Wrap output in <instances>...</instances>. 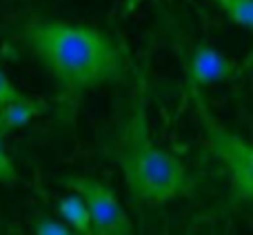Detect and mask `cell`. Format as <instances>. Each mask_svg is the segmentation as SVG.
I'll return each mask as SVG.
<instances>
[{"mask_svg":"<svg viewBox=\"0 0 253 235\" xmlns=\"http://www.w3.org/2000/svg\"><path fill=\"white\" fill-rule=\"evenodd\" d=\"M20 38L56 84V107L62 122L78 116L87 93L123 82L126 76L123 49L96 27L67 20H29Z\"/></svg>","mask_w":253,"mask_h":235,"instance_id":"6da1fadb","label":"cell"},{"mask_svg":"<svg viewBox=\"0 0 253 235\" xmlns=\"http://www.w3.org/2000/svg\"><path fill=\"white\" fill-rule=\"evenodd\" d=\"M105 151L107 157L118 164L126 189L135 200L165 204L191 193L193 178L189 169L151 135L142 80H138L126 107L116 118Z\"/></svg>","mask_w":253,"mask_h":235,"instance_id":"7a4b0ae2","label":"cell"},{"mask_svg":"<svg viewBox=\"0 0 253 235\" xmlns=\"http://www.w3.org/2000/svg\"><path fill=\"white\" fill-rule=\"evenodd\" d=\"M193 107H196V116L200 120L202 133H205V142L209 153L213 156L215 162H220L224 175L229 180V189H231L233 200L249 204L253 200V147L247 138L229 129L218 116L211 111L207 98L202 91L189 93Z\"/></svg>","mask_w":253,"mask_h":235,"instance_id":"3957f363","label":"cell"},{"mask_svg":"<svg viewBox=\"0 0 253 235\" xmlns=\"http://www.w3.org/2000/svg\"><path fill=\"white\" fill-rule=\"evenodd\" d=\"M58 182L67 191L83 197L89 213L91 235H133V224L118 193L107 182L89 175H62Z\"/></svg>","mask_w":253,"mask_h":235,"instance_id":"277c9868","label":"cell"},{"mask_svg":"<svg viewBox=\"0 0 253 235\" xmlns=\"http://www.w3.org/2000/svg\"><path fill=\"white\" fill-rule=\"evenodd\" d=\"M247 71V62L222 53L213 44L200 42L193 47L191 56L184 67V84L187 96L193 91H202V87L213 82H227V80L240 78Z\"/></svg>","mask_w":253,"mask_h":235,"instance_id":"5b68a950","label":"cell"},{"mask_svg":"<svg viewBox=\"0 0 253 235\" xmlns=\"http://www.w3.org/2000/svg\"><path fill=\"white\" fill-rule=\"evenodd\" d=\"M49 102L44 98L27 96L20 93L13 100L0 105V138L13 133L18 129H25L29 122H34L38 116L47 114Z\"/></svg>","mask_w":253,"mask_h":235,"instance_id":"8992f818","label":"cell"},{"mask_svg":"<svg viewBox=\"0 0 253 235\" xmlns=\"http://www.w3.org/2000/svg\"><path fill=\"white\" fill-rule=\"evenodd\" d=\"M58 215L62 218V224L71 229L74 233L78 235H91V224H89V213H87V206H84L83 197L76 196V193H67L58 200L56 204Z\"/></svg>","mask_w":253,"mask_h":235,"instance_id":"52a82bcc","label":"cell"},{"mask_svg":"<svg viewBox=\"0 0 253 235\" xmlns=\"http://www.w3.org/2000/svg\"><path fill=\"white\" fill-rule=\"evenodd\" d=\"M209 2L215 4L231 25L245 31L253 29V0H209Z\"/></svg>","mask_w":253,"mask_h":235,"instance_id":"ba28073f","label":"cell"},{"mask_svg":"<svg viewBox=\"0 0 253 235\" xmlns=\"http://www.w3.org/2000/svg\"><path fill=\"white\" fill-rule=\"evenodd\" d=\"M31 231L34 235H78L74 233L67 224L58 222L56 218H51V215H36L34 220H31Z\"/></svg>","mask_w":253,"mask_h":235,"instance_id":"9c48e42d","label":"cell"},{"mask_svg":"<svg viewBox=\"0 0 253 235\" xmlns=\"http://www.w3.org/2000/svg\"><path fill=\"white\" fill-rule=\"evenodd\" d=\"M18 180V171L13 160L9 157V153L2 147V138H0V182H13Z\"/></svg>","mask_w":253,"mask_h":235,"instance_id":"30bf717a","label":"cell"},{"mask_svg":"<svg viewBox=\"0 0 253 235\" xmlns=\"http://www.w3.org/2000/svg\"><path fill=\"white\" fill-rule=\"evenodd\" d=\"M20 89L16 87V84L9 80V76L2 71V67H0V105H4V102L13 100L16 96H20Z\"/></svg>","mask_w":253,"mask_h":235,"instance_id":"8fae6325","label":"cell"},{"mask_svg":"<svg viewBox=\"0 0 253 235\" xmlns=\"http://www.w3.org/2000/svg\"><path fill=\"white\" fill-rule=\"evenodd\" d=\"M7 235H29V233H25L18 224H7Z\"/></svg>","mask_w":253,"mask_h":235,"instance_id":"7c38bea8","label":"cell"},{"mask_svg":"<svg viewBox=\"0 0 253 235\" xmlns=\"http://www.w3.org/2000/svg\"><path fill=\"white\" fill-rule=\"evenodd\" d=\"M187 235H198V233H187Z\"/></svg>","mask_w":253,"mask_h":235,"instance_id":"4fadbf2b","label":"cell"}]
</instances>
